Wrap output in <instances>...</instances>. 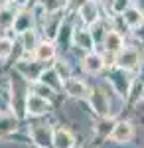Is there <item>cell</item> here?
<instances>
[{
  "instance_id": "e0dca14e",
  "label": "cell",
  "mask_w": 144,
  "mask_h": 148,
  "mask_svg": "<svg viewBox=\"0 0 144 148\" xmlns=\"http://www.w3.org/2000/svg\"><path fill=\"white\" fill-rule=\"evenodd\" d=\"M22 42H24V47L26 49H36V34H34L32 30H28V32H24L22 34Z\"/></svg>"
},
{
  "instance_id": "5b68a950",
  "label": "cell",
  "mask_w": 144,
  "mask_h": 148,
  "mask_svg": "<svg viewBox=\"0 0 144 148\" xmlns=\"http://www.w3.org/2000/svg\"><path fill=\"white\" fill-rule=\"evenodd\" d=\"M140 63V57H138V51L136 49H124V51H119V57H117V65L121 69H134Z\"/></svg>"
},
{
  "instance_id": "d6986e66",
  "label": "cell",
  "mask_w": 144,
  "mask_h": 148,
  "mask_svg": "<svg viewBox=\"0 0 144 148\" xmlns=\"http://www.w3.org/2000/svg\"><path fill=\"white\" fill-rule=\"evenodd\" d=\"M34 91H36V95H40V97H45V99H47V97L53 93V89H51L49 85H45L44 81H40V83H36Z\"/></svg>"
},
{
  "instance_id": "603a6c76",
  "label": "cell",
  "mask_w": 144,
  "mask_h": 148,
  "mask_svg": "<svg viewBox=\"0 0 144 148\" xmlns=\"http://www.w3.org/2000/svg\"><path fill=\"white\" fill-rule=\"evenodd\" d=\"M8 2H10V0H0V4H2V6H6Z\"/></svg>"
},
{
  "instance_id": "5bb4252c",
  "label": "cell",
  "mask_w": 144,
  "mask_h": 148,
  "mask_svg": "<svg viewBox=\"0 0 144 148\" xmlns=\"http://www.w3.org/2000/svg\"><path fill=\"white\" fill-rule=\"evenodd\" d=\"M124 22L128 24L130 28H136L144 22V12L140 8H128L124 12Z\"/></svg>"
},
{
  "instance_id": "3957f363",
  "label": "cell",
  "mask_w": 144,
  "mask_h": 148,
  "mask_svg": "<svg viewBox=\"0 0 144 148\" xmlns=\"http://www.w3.org/2000/svg\"><path fill=\"white\" fill-rule=\"evenodd\" d=\"M89 101H91V107L93 111L101 116H109V99L107 95L103 93V89H93L89 91Z\"/></svg>"
},
{
  "instance_id": "ac0fdd59",
  "label": "cell",
  "mask_w": 144,
  "mask_h": 148,
  "mask_svg": "<svg viewBox=\"0 0 144 148\" xmlns=\"http://www.w3.org/2000/svg\"><path fill=\"white\" fill-rule=\"evenodd\" d=\"M53 71L57 73V77H61V79H69V77H71V71H69V67H67L65 61H57L56 67H53Z\"/></svg>"
},
{
  "instance_id": "ffe728a7",
  "label": "cell",
  "mask_w": 144,
  "mask_h": 148,
  "mask_svg": "<svg viewBox=\"0 0 144 148\" xmlns=\"http://www.w3.org/2000/svg\"><path fill=\"white\" fill-rule=\"evenodd\" d=\"M12 53V42L8 38H0V57H8Z\"/></svg>"
},
{
  "instance_id": "9a60e30c",
  "label": "cell",
  "mask_w": 144,
  "mask_h": 148,
  "mask_svg": "<svg viewBox=\"0 0 144 148\" xmlns=\"http://www.w3.org/2000/svg\"><path fill=\"white\" fill-rule=\"evenodd\" d=\"M14 20H16V12L12 8H8V6H0V30L12 28Z\"/></svg>"
},
{
  "instance_id": "7c38bea8",
  "label": "cell",
  "mask_w": 144,
  "mask_h": 148,
  "mask_svg": "<svg viewBox=\"0 0 144 148\" xmlns=\"http://www.w3.org/2000/svg\"><path fill=\"white\" fill-rule=\"evenodd\" d=\"M105 47H107V51H111V53H119V51H122V38H121V34L109 32V34L105 36Z\"/></svg>"
},
{
  "instance_id": "9c48e42d",
  "label": "cell",
  "mask_w": 144,
  "mask_h": 148,
  "mask_svg": "<svg viewBox=\"0 0 144 148\" xmlns=\"http://www.w3.org/2000/svg\"><path fill=\"white\" fill-rule=\"evenodd\" d=\"M79 16H81V20L85 24H95L97 22V16H99V12H97V6L87 0V2H83L81 6H79Z\"/></svg>"
},
{
  "instance_id": "52a82bcc",
  "label": "cell",
  "mask_w": 144,
  "mask_h": 148,
  "mask_svg": "<svg viewBox=\"0 0 144 148\" xmlns=\"http://www.w3.org/2000/svg\"><path fill=\"white\" fill-rule=\"evenodd\" d=\"M73 144H75V138L69 130H65V128L53 130V140H51L53 148H73Z\"/></svg>"
},
{
  "instance_id": "4fadbf2b",
  "label": "cell",
  "mask_w": 144,
  "mask_h": 148,
  "mask_svg": "<svg viewBox=\"0 0 144 148\" xmlns=\"http://www.w3.org/2000/svg\"><path fill=\"white\" fill-rule=\"evenodd\" d=\"M34 51H36V59H38V61H49L51 57L56 56V49H53V46H51L49 42L38 44V47H36Z\"/></svg>"
},
{
  "instance_id": "8fae6325",
  "label": "cell",
  "mask_w": 144,
  "mask_h": 148,
  "mask_svg": "<svg viewBox=\"0 0 144 148\" xmlns=\"http://www.w3.org/2000/svg\"><path fill=\"white\" fill-rule=\"evenodd\" d=\"M16 32H28V30H32V14L30 12H20V14H16V20H14V26H12Z\"/></svg>"
},
{
  "instance_id": "d4e9b609",
  "label": "cell",
  "mask_w": 144,
  "mask_h": 148,
  "mask_svg": "<svg viewBox=\"0 0 144 148\" xmlns=\"http://www.w3.org/2000/svg\"><path fill=\"white\" fill-rule=\"evenodd\" d=\"M38 148H40V146H38Z\"/></svg>"
},
{
  "instance_id": "8992f818",
  "label": "cell",
  "mask_w": 144,
  "mask_h": 148,
  "mask_svg": "<svg viewBox=\"0 0 144 148\" xmlns=\"http://www.w3.org/2000/svg\"><path fill=\"white\" fill-rule=\"evenodd\" d=\"M63 89L67 91V95L77 97V99H81V97H87V95H89L87 85H85L81 79H73V77H69V79L63 81Z\"/></svg>"
},
{
  "instance_id": "cb8c5ba5",
  "label": "cell",
  "mask_w": 144,
  "mask_h": 148,
  "mask_svg": "<svg viewBox=\"0 0 144 148\" xmlns=\"http://www.w3.org/2000/svg\"><path fill=\"white\" fill-rule=\"evenodd\" d=\"M142 99H144V91H142Z\"/></svg>"
},
{
  "instance_id": "44dd1931",
  "label": "cell",
  "mask_w": 144,
  "mask_h": 148,
  "mask_svg": "<svg viewBox=\"0 0 144 148\" xmlns=\"http://www.w3.org/2000/svg\"><path fill=\"white\" fill-rule=\"evenodd\" d=\"M40 2L44 4L45 10H49V12H56L63 6V0H40Z\"/></svg>"
},
{
  "instance_id": "277c9868",
  "label": "cell",
  "mask_w": 144,
  "mask_h": 148,
  "mask_svg": "<svg viewBox=\"0 0 144 148\" xmlns=\"http://www.w3.org/2000/svg\"><path fill=\"white\" fill-rule=\"evenodd\" d=\"M134 130H132V125L130 123H117L112 126V132L109 134L112 142H128L132 138Z\"/></svg>"
},
{
  "instance_id": "7a4b0ae2",
  "label": "cell",
  "mask_w": 144,
  "mask_h": 148,
  "mask_svg": "<svg viewBox=\"0 0 144 148\" xmlns=\"http://www.w3.org/2000/svg\"><path fill=\"white\" fill-rule=\"evenodd\" d=\"M30 134H32V140L36 142V146L40 148H47L53 140V132L45 125H32L30 126Z\"/></svg>"
},
{
  "instance_id": "ba28073f",
  "label": "cell",
  "mask_w": 144,
  "mask_h": 148,
  "mask_svg": "<svg viewBox=\"0 0 144 148\" xmlns=\"http://www.w3.org/2000/svg\"><path fill=\"white\" fill-rule=\"evenodd\" d=\"M73 40H75L77 47L85 49V51H91L93 46H95V38H93V34L87 32V30H75V32H73Z\"/></svg>"
},
{
  "instance_id": "2e32d148",
  "label": "cell",
  "mask_w": 144,
  "mask_h": 148,
  "mask_svg": "<svg viewBox=\"0 0 144 148\" xmlns=\"http://www.w3.org/2000/svg\"><path fill=\"white\" fill-rule=\"evenodd\" d=\"M16 128V119L0 111V132H10Z\"/></svg>"
},
{
  "instance_id": "7402d4cb",
  "label": "cell",
  "mask_w": 144,
  "mask_h": 148,
  "mask_svg": "<svg viewBox=\"0 0 144 148\" xmlns=\"http://www.w3.org/2000/svg\"><path fill=\"white\" fill-rule=\"evenodd\" d=\"M128 2H130V0H112V12L124 14V12L128 10Z\"/></svg>"
},
{
  "instance_id": "30bf717a",
  "label": "cell",
  "mask_w": 144,
  "mask_h": 148,
  "mask_svg": "<svg viewBox=\"0 0 144 148\" xmlns=\"http://www.w3.org/2000/svg\"><path fill=\"white\" fill-rule=\"evenodd\" d=\"M103 67H105L103 57L97 56V53H89V56H85V59H83V69L89 71V73H99Z\"/></svg>"
},
{
  "instance_id": "6da1fadb",
  "label": "cell",
  "mask_w": 144,
  "mask_h": 148,
  "mask_svg": "<svg viewBox=\"0 0 144 148\" xmlns=\"http://www.w3.org/2000/svg\"><path fill=\"white\" fill-rule=\"evenodd\" d=\"M49 111V101L45 97H40V95H28L26 97V113L34 114V116H40V114H45Z\"/></svg>"
}]
</instances>
